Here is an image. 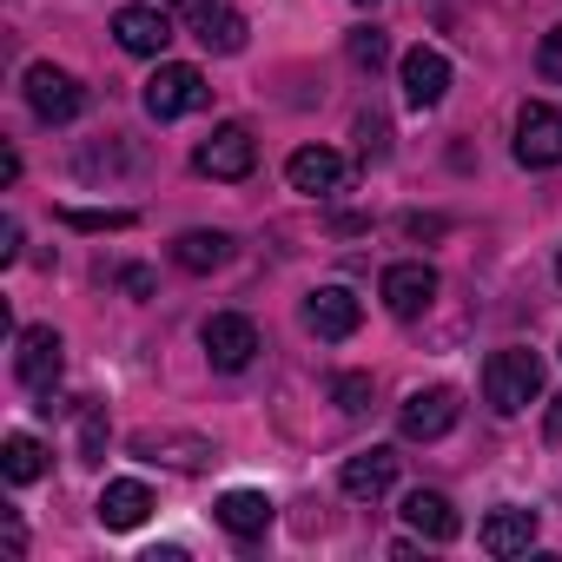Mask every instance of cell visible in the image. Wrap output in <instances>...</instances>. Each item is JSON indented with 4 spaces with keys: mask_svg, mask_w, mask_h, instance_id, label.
<instances>
[{
    "mask_svg": "<svg viewBox=\"0 0 562 562\" xmlns=\"http://www.w3.org/2000/svg\"><path fill=\"white\" fill-rule=\"evenodd\" d=\"M212 516H218V529H225V536L251 542V536H265V529H271V496H265V490H225Z\"/></svg>",
    "mask_w": 562,
    "mask_h": 562,
    "instance_id": "obj_16",
    "label": "cell"
},
{
    "mask_svg": "<svg viewBox=\"0 0 562 562\" xmlns=\"http://www.w3.org/2000/svg\"><path fill=\"white\" fill-rule=\"evenodd\" d=\"M345 54H351V67H364V74H378V67L391 60V41H384L378 27H358V34L345 41Z\"/></svg>",
    "mask_w": 562,
    "mask_h": 562,
    "instance_id": "obj_23",
    "label": "cell"
},
{
    "mask_svg": "<svg viewBox=\"0 0 562 562\" xmlns=\"http://www.w3.org/2000/svg\"><path fill=\"white\" fill-rule=\"evenodd\" d=\"M358 153H364V159H384V153H391V126H384L378 113L358 120Z\"/></svg>",
    "mask_w": 562,
    "mask_h": 562,
    "instance_id": "obj_26",
    "label": "cell"
},
{
    "mask_svg": "<svg viewBox=\"0 0 562 562\" xmlns=\"http://www.w3.org/2000/svg\"><path fill=\"white\" fill-rule=\"evenodd\" d=\"M529 542H536V509L503 503V509L483 522V549H490V555H529Z\"/></svg>",
    "mask_w": 562,
    "mask_h": 562,
    "instance_id": "obj_19",
    "label": "cell"
},
{
    "mask_svg": "<svg viewBox=\"0 0 562 562\" xmlns=\"http://www.w3.org/2000/svg\"><path fill=\"white\" fill-rule=\"evenodd\" d=\"M27 106H34L47 126H67V120L87 113V87H80L74 74H60L54 60H34V67H27Z\"/></svg>",
    "mask_w": 562,
    "mask_h": 562,
    "instance_id": "obj_3",
    "label": "cell"
},
{
    "mask_svg": "<svg viewBox=\"0 0 562 562\" xmlns=\"http://www.w3.org/2000/svg\"><path fill=\"white\" fill-rule=\"evenodd\" d=\"M404 522H411L424 542H457V529H463L443 490H411V496H404Z\"/></svg>",
    "mask_w": 562,
    "mask_h": 562,
    "instance_id": "obj_17",
    "label": "cell"
},
{
    "mask_svg": "<svg viewBox=\"0 0 562 562\" xmlns=\"http://www.w3.org/2000/svg\"><path fill=\"white\" fill-rule=\"evenodd\" d=\"M179 21L205 54H245V14L225 8V0H179Z\"/></svg>",
    "mask_w": 562,
    "mask_h": 562,
    "instance_id": "obj_5",
    "label": "cell"
},
{
    "mask_svg": "<svg viewBox=\"0 0 562 562\" xmlns=\"http://www.w3.org/2000/svg\"><path fill=\"white\" fill-rule=\"evenodd\" d=\"M358 8H378V0H358Z\"/></svg>",
    "mask_w": 562,
    "mask_h": 562,
    "instance_id": "obj_32",
    "label": "cell"
},
{
    "mask_svg": "<svg viewBox=\"0 0 562 562\" xmlns=\"http://www.w3.org/2000/svg\"><path fill=\"white\" fill-rule=\"evenodd\" d=\"M305 325H312L318 338H331V345H338V338H351V331L364 325V305H358L345 285H318V292L305 299Z\"/></svg>",
    "mask_w": 562,
    "mask_h": 562,
    "instance_id": "obj_13",
    "label": "cell"
},
{
    "mask_svg": "<svg viewBox=\"0 0 562 562\" xmlns=\"http://www.w3.org/2000/svg\"><path fill=\"white\" fill-rule=\"evenodd\" d=\"M516 159H522L529 172L562 166V113H555V106L529 100V106L516 113Z\"/></svg>",
    "mask_w": 562,
    "mask_h": 562,
    "instance_id": "obj_6",
    "label": "cell"
},
{
    "mask_svg": "<svg viewBox=\"0 0 562 562\" xmlns=\"http://www.w3.org/2000/svg\"><path fill=\"white\" fill-rule=\"evenodd\" d=\"M14 378H21L27 391H41V397L60 384V331H54V325H27V331H21Z\"/></svg>",
    "mask_w": 562,
    "mask_h": 562,
    "instance_id": "obj_10",
    "label": "cell"
},
{
    "mask_svg": "<svg viewBox=\"0 0 562 562\" xmlns=\"http://www.w3.org/2000/svg\"><path fill=\"white\" fill-rule=\"evenodd\" d=\"M106 529H139L146 516H153V490L146 483H133V476H120V483H106L100 490V509H93Z\"/></svg>",
    "mask_w": 562,
    "mask_h": 562,
    "instance_id": "obj_18",
    "label": "cell"
},
{
    "mask_svg": "<svg viewBox=\"0 0 562 562\" xmlns=\"http://www.w3.org/2000/svg\"><path fill=\"white\" fill-rule=\"evenodd\" d=\"M192 166L205 172V179H245L251 166H258V139L232 120V126H212V139L192 153Z\"/></svg>",
    "mask_w": 562,
    "mask_h": 562,
    "instance_id": "obj_9",
    "label": "cell"
},
{
    "mask_svg": "<svg viewBox=\"0 0 562 562\" xmlns=\"http://www.w3.org/2000/svg\"><path fill=\"white\" fill-rule=\"evenodd\" d=\"M205 358H212V371H245L251 364V351H258V331H251V318H238V312H218V318H205Z\"/></svg>",
    "mask_w": 562,
    "mask_h": 562,
    "instance_id": "obj_11",
    "label": "cell"
},
{
    "mask_svg": "<svg viewBox=\"0 0 562 562\" xmlns=\"http://www.w3.org/2000/svg\"><path fill=\"white\" fill-rule=\"evenodd\" d=\"M404 232H411V238H437V232H443V218H424V212H411V218H404Z\"/></svg>",
    "mask_w": 562,
    "mask_h": 562,
    "instance_id": "obj_30",
    "label": "cell"
},
{
    "mask_svg": "<svg viewBox=\"0 0 562 562\" xmlns=\"http://www.w3.org/2000/svg\"><path fill=\"white\" fill-rule=\"evenodd\" d=\"M483 397H490V411H503V417L529 411V404L542 397V358L522 351V345L490 351V364H483Z\"/></svg>",
    "mask_w": 562,
    "mask_h": 562,
    "instance_id": "obj_1",
    "label": "cell"
},
{
    "mask_svg": "<svg viewBox=\"0 0 562 562\" xmlns=\"http://www.w3.org/2000/svg\"><path fill=\"white\" fill-rule=\"evenodd\" d=\"M205 100H212V87H205V74H199V67L166 60V67L146 80V113H153V120H186V113H199Z\"/></svg>",
    "mask_w": 562,
    "mask_h": 562,
    "instance_id": "obj_4",
    "label": "cell"
},
{
    "mask_svg": "<svg viewBox=\"0 0 562 562\" xmlns=\"http://www.w3.org/2000/svg\"><path fill=\"white\" fill-rule=\"evenodd\" d=\"M555 278H562V258H555Z\"/></svg>",
    "mask_w": 562,
    "mask_h": 562,
    "instance_id": "obj_33",
    "label": "cell"
},
{
    "mask_svg": "<svg viewBox=\"0 0 562 562\" xmlns=\"http://www.w3.org/2000/svg\"><path fill=\"white\" fill-rule=\"evenodd\" d=\"M100 457H106V411L87 404L80 411V463H100Z\"/></svg>",
    "mask_w": 562,
    "mask_h": 562,
    "instance_id": "obj_24",
    "label": "cell"
},
{
    "mask_svg": "<svg viewBox=\"0 0 562 562\" xmlns=\"http://www.w3.org/2000/svg\"><path fill=\"white\" fill-rule=\"evenodd\" d=\"M443 93H450V60H443L437 47H411V54H404V100H411L417 113H430Z\"/></svg>",
    "mask_w": 562,
    "mask_h": 562,
    "instance_id": "obj_15",
    "label": "cell"
},
{
    "mask_svg": "<svg viewBox=\"0 0 562 562\" xmlns=\"http://www.w3.org/2000/svg\"><path fill=\"white\" fill-rule=\"evenodd\" d=\"M0 470H8V483H41L47 476V450L27 430H14L8 443H0Z\"/></svg>",
    "mask_w": 562,
    "mask_h": 562,
    "instance_id": "obj_21",
    "label": "cell"
},
{
    "mask_svg": "<svg viewBox=\"0 0 562 562\" xmlns=\"http://www.w3.org/2000/svg\"><path fill=\"white\" fill-rule=\"evenodd\" d=\"M536 67H542V80H555V87H562V27H549V34H542Z\"/></svg>",
    "mask_w": 562,
    "mask_h": 562,
    "instance_id": "obj_27",
    "label": "cell"
},
{
    "mask_svg": "<svg viewBox=\"0 0 562 562\" xmlns=\"http://www.w3.org/2000/svg\"><path fill=\"white\" fill-rule=\"evenodd\" d=\"M331 397H338V411H351V417H364V411H371V371H345Z\"/></svg>",
    "mask_w": 562,
    "mask_h": 562,
    "instance_id": "obj_25",
    "label": "cell"
},
{
    "mask_svg": "<svg viewBox=\"0 0 562 562\" xmlns=\"http://www.w3.org/2000/svg\"><path fill=\"white\" fill-rule=\"evenodd\" d=\"M457 417H463V397H457L450 384L411 391V397L397 404V430H404L411 443H437V437H450V430H457Z\"/></svg>",
    "mask_w": 562,
    "mask_h": 562,
    "instance_id": "obj_2",
    "label": "cell"
},
{
    "mask_svg": "<svg viewBox=\"0 0 562 562\" xmlns=\"http://www.w3.org/2000/svg\"><path fill=\"white\" fill-rule=\"evenodd\" d=\"M378 299H384V312H391V318H424V312H430V299H437V271H430L424 258H404V265H391V271H384Z\"/></svg>",
    "mask_w": 562,
    "mask_h": 562,
    "instance_id": "obj_8",
    "label": "cell"
},
{
    "mask_svg": "<svg viewBox=\"0 0 562 562\" xmlns=\"http://www.w3.org/2000/svg\"><path fill=\"white\" fill-rule=\"evenodd\" d=\"M285 179H292V192H305V199H331V192L345 186V159H338L331 146H299V153L285 159Z\"/></svg>",
    "mask_w": 562,
    "mask_h": 562,
    "instance_id": "obj_12",
    "label": "cell"
},
{
    "mask_svg": "<svg viewBox=\"0 0 562 562\" xmlns=\"http://www.w3.org/2000/svg\"><path fill=\"white\" fill-rule=\"evenodd\" d=\"M391 483H397V450H358V457H345V470H338V490H345L351 503H378Z\"/></svg>",
    "mask_w": 562,
    "mask_h": 562,
    "instance_id": "obj_14",
    "label": "cell"
},
{
    "mask_svg": "<svg viewBox=\"0 0 562 562\" xmlns=\"http://www.w3.org/2000/svg\"><path fill=\"white\" fill-rule=\"evenodd\" d=\"M542 437H549V443H562V397L549 404V417H542Z\"/></svg>",
    "mask_w": 562,
    "mask_h": 562,
    "instance_id": "obj_31",
    "label": "cell"
},
{
    "mask_svg": "<svg viewBox=\"0 0 562 562\" xmlns=\"http://www.w3.org/2000/svg\"><path fill=\"white\" fill-rule=\"evenodd\" d=\"M172 258H179L186 271H218V265L232 258V238L199 225V232H179V238H172Z\"/></svg>",
    "mask_w": 562,
    "mask_h": 562,
    "instance_id": "obj_20",
    "label": "cell"
},
{
    "mask_svg": "<svg viewBox=\"0 0 562 562\" xmlns=\"http://www.w3.org/2000/svg\"><path fill=\"white\" fill-rule=\"evenodd\" d=\"M113 41L126 54H139V60H159L172 47V14L159 8V0H133V8L113 14Z\"/></svg>",
    "mask_w": 562,
    "mask_h": 562,
    "instance_id": "obj_7",
    "label": "cell"
},
{
    "mask_svg": "<svg viewBox=\"0 0 562 562\" xmlns=\"http://www.w3.org/2000/svg\"><path fill=\"white\" fill-rule=\"evenodd\" d=\"M60 225H74V232H133V212L126 205H67L60 212Z\"/></svg>",
    "mask_w": 562,
    "mask_h": 562,
    "instance_id": "obj_22",
    "label": "cell"
},
{
    "mask_svg": "<svg viewBox=\"0 0 562 562\" xmlns=\"http://www.w3.org/2000/svg\"><path fill=\"white\" fill-rule=\"evenodd\" d=\"M0 258H8V265L21 258V218H8V225H0Z\"/></svg>",
    "mask_w": 562,
    "mask_h": 562,
    "instance_id": "obj_28",
    "label": "cell"
},
{
    "mask_svg": "<svg viewBox=\"0 0 562 562\" xmlns=\"http://www.w3.org/2000/svg\"><path fill=\"white\" fill-rule=\"evenodd\" d=\"M120 285H126L133 299H146V292H153V271H139V265H126V271H120Z\"/></svg>",
    "mask_w": 562,
    "mask_h": 562,
    "instance_id": "obj_29",
    "label": "cell"
}]
</instances>
